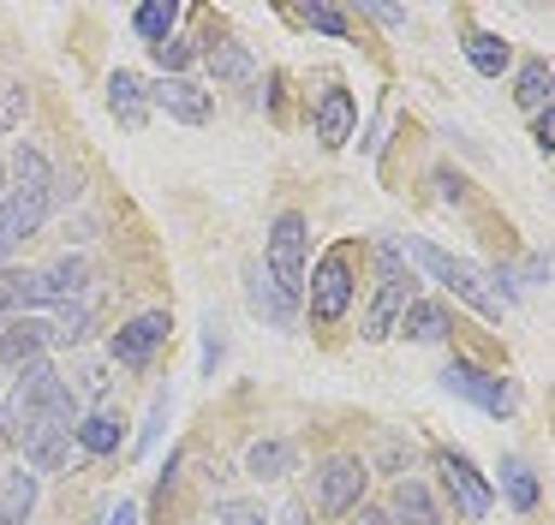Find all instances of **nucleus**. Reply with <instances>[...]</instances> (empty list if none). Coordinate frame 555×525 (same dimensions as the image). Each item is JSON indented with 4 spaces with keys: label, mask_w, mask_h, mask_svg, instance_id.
<instances>
[{
    "label": "nucleus",
    "mask_w": 555,
    "mask_h": 525,
    "mask_svg": "<svg viewBox=\"0 0 555 525\" xmlns=\"http://www.w3.org/2000/svg\"><path fill=\"white\" fill-rule=\"evenodd\" d=\"M73 424H78V418H54V424L37 430V436H25L30 472H61V465H66V441H73Z\"/></svg>",
    "instance_id": "4468645a"
},
{
    "label": "nucleus",
    "mask_w": 555,
    "mask_h": 525,
    "mask_svg": "<svg viewBox=\"0 0 555 525\" xmlns=\"http://www.w3.org/2000/svg\"><path fill=\"white\" fill-rule=\"evenodd\" d=\"M138 520V508H132V501H120V513H108V525H132Z\"/></svg>",
    "instance_id": "4c0bfd02"
},
{
    "label": "nucleus",
    "mask_w": 555,
    "mask_h": 525,
    "mask_svg": "<svg viewBox=\"0 0 555 525\" xmlns=\"http://www.w3.org/2000/svg\"><path fill=\"white\" fill-rule=\"evenodd\" d=\"M388 525H442V508L430 501V489L412 484V477H400L395 484V501H388Z\"/></svg>",
    "instance_id": "2eb2a0df"
},
{
    "label": "nucleus",
    "mask_w": 555,
    "mask_h": 525,
    "mask_svg": "<svg viewBox=\"0 0 555 525\" xmlns=\"http://www.w3.org/2000/svg\"><path fill=\"white\" fill-rule=\"evenodd\" d=\"M347 525H388V513L383 508H364V501H359V508H352V520Z\"/></svg>",
    "instance_id": "f704fd0d"
},
{
    "label": "nucleus",
    "mask_w": 555,
    "mask_h": 525,
    "mask_svg": "<svg viewBox=\"0 0 555 525\" xmlns=\"http://www.w3.org/2000/svg\"><path fill=\"white\" fill-rule=\"evenodd\" d=\"M352 126H359L352 95L347 90H323V102H317V143H323V150H340V143L352 138Z\"/></svg>",
    "instance_id": "ddd939ff"
},
{
    "label": "nucleus",
    "mask_w": 555,
    "mask_h": 525,
    "mask_svg": "<svg viewBox=\"0 0 555 525\" xmlns=\"http://www.w3.org/2000/svg\"><path fill=\"white\" fill-rule=\"evenodd\" d=\"M168 329H173V322H168V310H144V317H132L120 334H114V346H108V353H114V364L144 370V364H150V353H156V346L168 341Z\"/></svg>",
    "instance_id": "9d476101"
},
{
    "label": "nucleus",
    "mask_w": 555,
    "mask_h": 525,
    "mask_svg": "<svg viewBox=\"0 0 555 525\" xmlns=\"http://www.w3.org/2000/svg\"><path fill=\"white\" fill-rule=\"evenodd\" d=\"M18 114H25V90L18 84H0V131H13Z\"/></svg>",
    "instance_id": "473e14b6"
},
{
    "label": "nucleus",
    "mask_w": 555,
    "mask_h": 525,
    "mask_svg": "<svg viewBox=\"0 0 555 525\" xmlns=\"http://www.w3.org/2000/svg\"><path fill=\"white\" fill-rule=\"evenodd\" d=\"M436 185H442V197H448V203L466 197V179H454V174H436Z\"/></svg>",
    "instance_id": "c9c22d12"
},
{
    "label": "nucleus",
    "mask_w": 555,
    "mask_h": 525,
    "mask_svg": "<svg viewBox=\"0 0 555 525\" xmlns=\"http://www.w3.org/2000/svg\"><path fill=\"white\" fill-rule=\"evenodd\" d=\"M275 525H305V508H299V501H287V508L275 513Z\"/></svg>",
    "instance_id": "e433bc0d"
},
{
    "label": "nucleus",
    "mask_w": 555,
    "mask_h": 525,
    "mask_svg": "<svg viewBox=\"0 0 555 525\" xmlns=\"http://www.w3.org/2000/svg\"><path fill=\"white\" fill-rule=\"evenodd\" d=\"M132 24H138V36L156 48V42H168V36H173V24H180V7H173V0H150V7H138Z\"/></svg>",
    "instance_id": "bb28decb"
},
{
    "label": "nucleus",
    "mask_w": 555,
    "mask_h": 525,
    "mask_svg": "<svg viewBox=\"0 0 555 525\" xmlns=\"http://www.w3.org/2000/svg\"><path fill=\"white\" fill-rule=\"evenodd\" d=\"M42 305V286L30 269H7L0 274V317H18V310H37Z\"/></svg>",
    "instance_id": "4be33fe9"
},
{
    "label": "nucleus",
    "mask_w": 555,
    "mask_h": 525,
    "mask_svg": "<svg viewBox=\"0 0 555 525\" xmlns=\"http://www.w3.org/2000/svg\"><path fill=\"white\" fill-rule=\"evenodd\" d=\"M299 18L311 24V30H323V36H347V12H340V7H323V0H305Z\"/></svg>",
    "instance_id": "c85d7f7f"
},
{
    "label": "nucleus",
    "mask_w": 555,
    "mask_h": 525,
    "mask_svg": "<svg viewBox=\"0 0 555 525\" xmlns=\"http://www.w3.org/2000/svg\"><path fill=\"white\" fill-rule=\"evenodd\" d=\"M49 341H54V329L42 317H13L7 329H0V358H7L13 370H25V364H37V358H42V346H49Z\"/></svg>",
    "instance_id": "f8f14e48"
},
{
    "label": "nucleus",
    "mask_w": 555,
    "mask_h": 525,
    "mask_svg": "<svg viewBox=\"0 0 555 525\" xmlns=\"http://www.w3.org/2000/svg\"><path fill=\"white\" fill-rule=\"evenodd\" d=\"M364 477H371V465H364V460H352V453L328 460L323 472H317V508H323L328 520L352 513V508L364 501Z\"/></svg>",
    "instance_id": "6e6552de"
},
{
    "label": "nucleus",
    "mask_w": 555,
    "mask_h": 525,
    "mask_svg": "<svg viewBox=\"0 0 555 525\" xmlns=\"http://www.w3.org/2000/svg\"><path fill=\"white\" fill-rule=\"evenodd\" d=\"M216 520L221 525H263V508H257V501H221Z\"/></svg>",
    "instance_id": "2f4dec72"
},
{
    "label": "nucleus",
    "mask_w": 555,
    "mask_h": 525,
    "mask_svg": "<svg viewBox=\"0 0 555 525\" xmlns=\"http://www.w3.org/2000/svg\"><path fill=\"white\" fill-rule=\"evenodd\" d=\"M352 305V257L347 251H328L311 274V317L317 322H340Z\"/></svg>",
    "instance_id": "1a4fd4ad"
},
{
    "label": "nucleus",
    "mask_w": 555,
    "mask_h": 525,
    "mask_svg": "<svg viewBox=\"0 0 555 525\" xmlns=\"http://www.w3.org/2000/svg\"><path fill=\"white\" fill-rule=\"evenodd\" d=\"M466 60H472V72H483V78H502L507 72V42L495 30H472L466 36Z\"/></svg>",
    "instance_id": "5701e85b"
},
{
    "label": "nucleus",
    "mask_w": 555,
    "mask_h": 525,
    "mask_svg": "<svg viewBox=\"0 0 555 525\" xmlns=\"http://www.w3.org/2000/svg\"><path fill=\"white\" fill-rule=\"evenodd\" d=\"M30 513H37V472H7V484H0V525H25Z\"/></svg>",
    "instance_id": "f3484780"
},
{
    "label": "nucleus",
    "mask_w": 555,
    "mask_h": 525,
    "mask_svg": "<svg viewBox=\"0 0 555 525\" xmlns=\"http://www.w3.org/2000/svg\"><path fill=\"white\" fill-rule=\"evenodd\" d=\"M156 54V66H162V78H180V66L192 60V42H180V36H168V42H156L150 48Z\"/></svg>",
    "instance_id": "c756f323"
},
{
    "label": "nucleus",
    "mask_w": 555,
    "mask_h": 525,
    "mask_svg": "<svg viewBox=\"0 0 555 525\" xmlns=\"http://www.w3.org/2000/svg\"><path fill=\"white\" fill-rule=\"evenodd\" d=\"M436 472H442V489L454 496V508L466 513V520H483V513L495 508L490 477H483V472H478V465H472L460 448H436Z\"/></svg>",
    "instance_id": "423d86ee"
},
{
    "label": "nucleus",
    "mask_w": 555,
    "mask_h": 525,
    "mask_svg": "<svg viewBox=\"0 0 555 525\" xmlns=\"http://www.w3.org/2000/svg\"><path fill=\"white\" fill-rule=\"evenodd\" d=\"M73 436H78V448H85L90 460H102V453H114V448H120L126 424H120L114 412H90V418H78V424H73Z\"/></svg>",
    "instance_id": "6ab92c4d"
},
{
    "label": "nucleus",
    "mask_w": 555,
    "mask_h": 525,
    "mask_svg": "<svg viewBox=\"0 0 555 525\" xmlns=\"http://www.w3.org/2000/svg\"><path fill=\"white\" fill-rule=\"evenodd\" d=\"M204 60H209V72H216L221 84H251L257 78V66H251V54H245V42H209L204 48Z\"/></svg>",
    "instance_id": "412c9836"
},
{
    "label": "nucleus",
    "mask_w": 555,
    "mask_h": 525,
    "mask_svg": "<svg viewBox=\"0 0 555 525\" xmlns=\"http://www.w3.org/2000/svg\"><path fill=\"white\" fill-rule=\"evenodd\" d=\"M144 102H156L168 119H180V126H204L209 114H216V102H209V90H197L192 78H156L144 90Z\"/></svg>",
    "instance_id": "9b49d317"
},
{
    "label": "nucleus",
    "mask_w": 555,
    "mask_h": 525,
    "mask_svg": "<svg viewBox=\"0 0 555 525\" xmlns=\"http://www.w3.org/2000/svg\"><path fill=\"white\" fill-rule=\"evenodd\" d=\"M73 412H78L73 382H66L61 370L49 364V358H37V364L18 370L13 394H7V436L25 448V436H37L42 424H54V418H73Z\"/></svg>",
    "instance_id": "f257e3e1"
},
{
    "label": "nucleus",
    "mask_w": 555,
    "mask_h": 525,
    "mask_svg": "<svg viewBox=\"0 0 555 525\" xmlns=\"http://www.w3.org/2000/svg\"><path fill=\"white\" fill-rule=\"evenodd\" d=\"M395 329H406L412 341H448V329H454V322H448V310L436 305V298H406V310H400Z\"/></svg>",
    "instance_id": "a211bd4d"
},
{
    "label": "nucleus",
    "mask_w": 555,
    "mask_h": 525,
    "mask_svg": "<svg viewBox=\"0 0 555 525\" xmlns=\"http://www.w3.org/2000/svg\"><path fill=\"white\" fill-rule=\"evenodd\" d=\"M49 185H54L49 155L25 143V150H18V185L0 197V262L13 257V251L49 221Z\"/></svg>",
    "instance_id": "7ed1b4c3"
},
{
    "label": "nucleus",
    "mask_w": 555,
    "mask_h": 525,
    "mask_svg": "<svg viewBox=\"0 0 555 525\" xmlns=\"http://www.w3.org/2000/svg\"><path fill=\"white\" fill-rule=\"evenodd\" d=\"M108 107H114V114H120V126H126V131H138V126H144V119H150L144 84H138L132 72H114V78H108Z\"/></svg>",
    "instance_id": "aec40b11"
},
{
    "label": "nucleus",
    "mask_w": 555,
    "mask_h": 525,
    "mask_svg": "<svg viewBox=\"0 0 555 525\" xmlns=\"http://www.w3.org/2000/svg\"><path fill=\"white\" fill-rule=\"evenodd\" d=\"M514 102H519V107H531V114H543V107H555V102H550V60H526V66H519Z\"/></svg>",
    "instance_id": "b1692460"
},
{
    "label": "nucleus",
    "mask_w": 555,
    "mask_h": 525,
    "mask_svg": "<svg viewBox=\"0 0 555 525\" xmlns=\"http://www.w3.org/2000/svg\"><path fill=\"white\" fill-rule=\"evenodd\" d=\"M442 388L448 394H460V400H472V406H483L490 418H514L519 412V388L507 376H495V370H478V364H448L442 370Z\"/></svg>",
    "instance_id": "39448f33"
},
{
    "label": "nucleus",
    "mask_w": 555,
    "mask_h": 525,
    "mask_svg": "<svg viewBox=\"0 0 555 525\" xmlns=\"http://www.w3.org/2000/svg\"><path fill=\"white\" fill-rule=\"evenodd\" d=\"M269 281L299 305L305 293V215H281L269 233Z\"/></svg>",
    "instance_id": "0eeeda50"
},
{
    "label": "nucleus",
    "mask_w": 555,
    "mask_h": 525,
    "mask_svg": "<svg viewBox=\"0 0 555 525\" xmlns=\"http://www.w3.org/2000/svg\"><path fill=\"white\" fill-rule=\"evenodd\" d=\"M61 341H85V329H90V310L85 305H61V322H49Z\"/></svg>",
    "instance_id": "7c9ffc66"
},
{
    "label": "nucleus",
    "mask_w": 555,
    "mask_h": 525,
    "mask_svg": "<svg viewBox=\"0 0 555 525\" xmlns=\"http://www.w3.org/2000/svg\"><path fill=\"white\" fill-rule=\"evenodd\" d=\"M376 269H383V286H376L371 310H364V341H388L412 298V274L400 269V245H376Z\"/></svg>",
    "instance_id": "20e7f679"
},
{
    "label": "nucleus",
    "mask_w": 555,
    "mask_h": 525,
    "mask_svg": "<svg viewBox=\"0 0 555 525\" xmlns=\"http://www.w3.org/2000/svg\"><path fill=\"white\" fill-rule=\"evenodd\" d=\"M502 489H507V501H514V513L538 508V477H531L526 460H502Z\"/></svg>",
    "instance_id": "cd10ccee"
},
{
    "label": "nucleus",
    "mask_w": 555,
    "mask_h": 525,
    "mask_svg": "<svg viewBox=\"0 0 555 525\" xmlns=\"http://www.w3.org/2000/svg\"><path fill=\"white\" fill-rule=\"evenodd\" d=\"M531 143H538L543 155L555 150V107H543V114H531Z\"/></svg>",
    "instance_id": "72a5a7b5"
},
{
    "label": "nucleus",
    "mask_w": 555,
    "mask_h": 525,
    "mask_svg": "<svg viewBox=\"0 0 555 525\" xmlns=\"http://www.w3.org/2000/svg\"><path fill=\"white\" fill-rule=\"evenodd\" d=\"M287 465H293V448L287 441H251V453H245V472L257 477V484H269V477H287Z\"/></svg>",
    "instance_id": "393cba45"
},
{
    "label": "nucleus",
    "mask_w": 555,
    "mask_h": 525,
    "mask_svg": "<svg viewBox=\"0 0 555 525\" xmlns=\"http://www.w3.org/2000/svg\"><path fill=\"white\" fill-rule=\"evenodd\" d=\"M251 305L263 310V317L275 322V329H293V317H299V305H293V298L281 293V286L269 281V274H257V281H251Z\"/></svg>",
    "instance_id": "a878e982"
},
{
    "label": "nucleus",
    "mask_w": 555,
    "mask_h": 525,
    "mask_svg": "<svg viewBox=\"0 0 555 525\" xmlns=\"http://www.w3.org/2000/svg\"><path fill=\"white\" fill-rule=\"evenodd\" d=\"M406 257L418 262L430 281H442L448 293L460 298V305H472L478 317H490V322L507 317V286L495 281L490 269H478V262H466V257H454V251L430 245V239H406Z\"/></svg>",
    "instance_id": "f03ea898"
},
{
    "label": "nucleus",
    "mask_w": 555,
    "mask_h": 525,
    "mask_svg": "<svg viewBox=\"0 0 555 525\" xmlns=\"http://www.w3.org/2000/svg\"><path fill=\"white\" fill-rule=\"evenodd\" d=\"M85 281H90V262H85V257H61L54 269H42V274H37L42 305H73V298L85 293Z\"/></svg>",
    "instance_id": "dca6fc26"
}]
</instances>
